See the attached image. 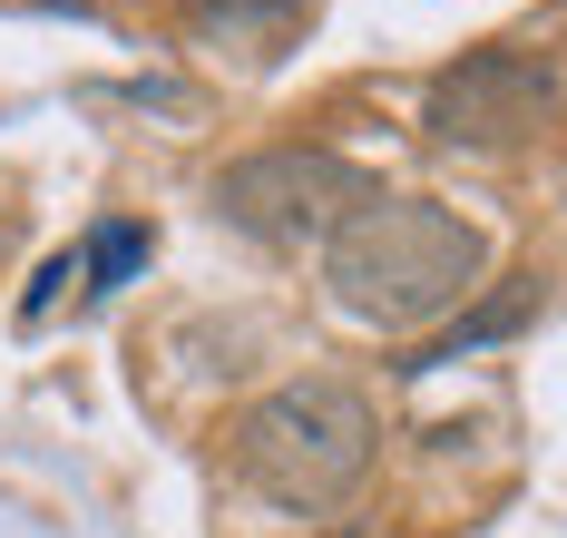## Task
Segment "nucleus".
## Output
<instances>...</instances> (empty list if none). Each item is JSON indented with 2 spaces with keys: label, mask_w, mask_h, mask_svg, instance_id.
<instances>
[{
  "label": "nucleus",
  "mask_w": 567,
  "mask_h": 538,
  "mask_svg": "<svg viewBox=\"0 0 567 538\" xmlns=\"http://www.w3.org/2000/svg\"><path fill=\"white\" fill-rule=\"evenodd\" d=\"M489 245L470 216H451L441 196H372L333 245H323V294L333 313L372 323V333H421L480 294Z\"/></svg>",
  "instance_id": "nucleus-1"
},
{
  "label": "nucleus",
  "mask_w": 567,
  "mask_h": 538,
  "mask_svg": "<svg viewBox=\"0 0 567 538\" xmlns=\"http://www.w3.org/2000/svg\"><path fill=\"white\" fill-rule=\"evenodd\" d=\"M372 441H382L372 402L352 382H333V372H303V382L265 392L235 421V479L255 499H275V509H333L372 470Z\"/></svg>",
  "instance_id": "nucleus-2"
},
{
  "label": "nucleus",
  "mask_w": 567,
  "mask_h": 538,
  "mask_svg": "<svg viewBox=\"0 0 567 538\" xmlns=\"http://www.w3.org/2000/svg\"><path fill=\"white\" fill-rule=\"evenodd\" d=\"M372 196L382 186L333 147H255V157H235L216 177V216L265 245H333Z\"/></svg>",
  "instance_id": "nucleus-3"
},
{
  "label": "nucleus",
  "mask_w": 567,
  "mask_h": 538,
  "mask_svg": "<svg viewBox=\"0 0 567 538\" xmlns=\"http://www.w3.org/2000/svg\"><path fill=\"white\" fill-rule=\"evenodd\" d=\"M558 108V69L528 60V50H460L431 99H421V127L441 147H470V157H499V147H528Z\"/></svg>",
  "instance_id": "nucleus-4"
},
{
  "label": "nucleus",
  "mask_w": 567,
  "mask_h": 538,
  "mask_svg": "<svg viewBox=\"0 0 567 538\" xmlns=\"http://www.w3.org/2000/svg\"><path fill=\"white\" fill-rule=\"evenodd\" d=\"M528 303H538V294H528V284H518V294H499V303H480V313L460 323L451 343H431V353H421V362H460V353H480V343H499V333H518V323H528Z\"/></svg>",
  "instance_id": "nucleus-5"
},
{
  "label": "nucleus",
  "mask_w": 567,
  "mask_h": 538,
  "mask_svg": "<svg viewBox=\"0 0 567 538\" xmlns=\"http://www.w3.org/2000/svg\"><path fill=\"white\" fill-rule=\"evenodd\" d=\"M137 265H147V236H137V226H99V236H89V294H117Z\"/></svg>",
  "instance_id": "nucleus-6"
},
{
  "label": "nucleus",
  "mask_w": 567,
  "mask_h": 538,
  "mask_svg": "<svg viewBox=\"0 0 567 538\" xmlns=\"http://www.w3.org/2000/svg\"><path fill=\"white\" fill-rule=\"evenodd\" d=\"M196 10V30H275V20H293V0H186Z\"/></svg>",
  "instance_id": "nucleus-7"
},
{
  "label": "nucleus",
  "mask_w": 567,
  "mask_h": 538,
  "mask_svg": "<svg viewBox=\"0 0 567 538\" xmlns=\"http://www.w3.org/2000/svg\"><path fill=\"white\" fill-rule=\"evenodd\" d=\"M10 245H20V196L0 186V255H10Z\"/></svg>",
  "instance_id": "nucleus-8"
}]
</instances>
